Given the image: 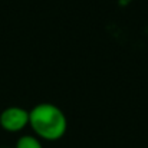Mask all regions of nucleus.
<instances>
[{"label": "nucleus", "instance_id": "1", "mask_svg": "<svg viewBox=\"0 0 148 148\" xmlns=\"http://www.w3.org/2000/svg\"><path fill=\"white\" fill-rule=\"evenodd\" d=\"M29 125L39 140L58 141L66 134L68 119L59 106L42 102L29 111Z\"/></svg>", "mask_w": 148, "mask_h": 148}, {"label": "nucleus", "instance_id": "2", "mask_svg": "<svg viewBox=\"0 0 148 148\" xmlns=\"http://www.w3.org/2000/svg\"><path fill=\"white\" fill-rule=\"evenodd\" d=\"M29 125V111L22 106H7L0 114V127L7 132H20Z\"/></svg>", "mask_w": 148, "mask_h": 148}, {"label": "nucleus", "instance_id": "3", "mask_svg": "<svg viewBox=\"0 0 148 148\" xmlns=\"http://www.w3.org/2000/svg\"><path fill=\"white\" fill-rule=\"evenodd\" d=\"M14 148H43V145L36 135H22L16 141Z\"/></svg>", "mask_w": 148, "mask_h": 148}]
</instances>
